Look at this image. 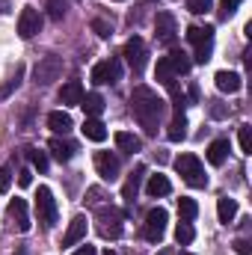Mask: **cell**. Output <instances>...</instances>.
<instances>
[{"mask_svg": "<svg viewBox=\"0 0 252 255\" xmlns=\"http://www.w3.org/2000/svg\"><path fill=\"white\" fill-rule=\"evenodd\" d=\"M39 30H42V15H39V9L24 6L21 15H18V36H21V39H33Z\"/></svg>", "mask_w": 252, "mask_h": 255, "instance_id": "cell-11", "label": "cell"}, {"mask_svg": "<svg viewBox=\"0 0 252 255\" xmlns=\"http://www.w3.org/2000/svg\"><path fill=\"white\" fill-rule=\"evenodd\" d=\"M166 60H169V65H172V71H175V74H187L190 68H193V60H190V54L178 51V48H175V51H172Z\"/></svg>", "mask_w": 252, "mask_h": 255, "instance_id": "cell-27", "label": "cell"}, {"mask_svg": "<svg viewBox=\"0 0 252 255\" xmlns=\"http://www.w3.org/2000/svg\"><path fill=\"white\" fill-rule=\"evenodd\" d=\"M229 139H214L211 145H208V163L211 166H223L226 163V157H229Z\"/></svg>", "mask_w": 252, "mask_h": 255, "instance_id": "cell-19", "label": "cell"}, {"mask_svg": "<svg viewBox=\"0 0 252 255\" xmlns=\"http://www.w3.org/2000/svg\"><path fill=\"white\" fill-rule=\"evenodd\" d=\"M113 139H116L119 151H127V154H136V151L142 148V139H139V136H133L130 130H119V133H116Z\"/></svg>", "mask_w": 252, "mask_h": 255, "instance_id": "cell-26", "label": "cell"}, {"mask_svg": "<svg viewBox=\"0 0 252 255\" xmlns=\"http://www.w3.org/2000/svg\"><path fill=\"white\" fill-rule=\"evenodd\" d=\"M95 172L101 175V181L113 184L119 178V157L113 151H95Z\"/></svg>", "mask_w": 252, "mask_h": 255, "instance_id": "cell-10", "label": "cell"}, {"mask_svg": "<svg viewBox=\"0 0 252 255\" xmlns=\"http://www.w3.org/2000/svg\"><path fill=\"white\" fill-rule=\"evenodd\" d=\"M12 187V172H9V166H3L0 169V193H6Z\"/></svg>", "mask_w": 252, "mask_h": 255, "instance_id": "cell-38", "label": "cell"}, {"mask_svg": "<svg viewBox=\"0 0 252 255\" xmlns=\"http://www.w3.org/2000/svg\"><path fill=\"white\" fill-rule=\"evenodd\" d=\"M122 57H125V63L130 65L133 71H142V65H145V42H142L139 36L127 39V42H125V51H122Z\"/></svg>", "mask_w": 252, "mask_h": 255, "instance_id": "cell-12", "label": "cell"}, {"mask_svg": "<svg viewBox=\"0 0 252 255\" xmlns=\"http://www.w3.org/2000/svg\"><path fill=\"white\" fill-rule=\"evenodd\" d=\"M187 42L193 45V63L205 65L214 54V27H190Z\"/></svg>", "mask_w": 252, "mask_h": 255, "instance_id": "cell-2", "label": "cell"}, {"mask_svg": "<svg viewBox=\"0 0 252 255\" xmlns=\"http://www.w3.org/2000/svg\"><path fill=\"white\" fill-rule=\"evenodd\" d=\"M104 255H116V253H110V250H107V253H104Z\"/></svg>", "mask_w": 252, "mask_h": 255, "instance_id": "cell-44", "label": "cell"}, {"mask_svg": "<svg viewBox=\"0 0 252 255\" xmlns=\"http://www.w3.org/2000/svg\"><path fill=\"white\" fill-rule=\"evenodd\" d=\"M122 223H125V214L119 208H113V205L110 208H98V214H95V229L107 241L122 238Z\"/></svg>", "mask_w": 252, "mask_h": 255, "instance_id": "cell-3", "label": "cell"}, {"mask_svg": "<svg viewBox=\"0 0 252 255\" xmlns=\"http://www.w3.org/2000/svg\"><path fill=\"white\" fill-rule=\"evenodd\" d=\"M83 238H86V217L77 214V217L68 223V232L63 235V247H74V244H80Z\"/></svg>", "mask_w": 252, "mask_h": 255, "instance_id": "cell-15", "label": "cell"}, {"mask_svg": "<svg viewBox=\"0 0 252 255\" xmlns=\"http://www.w3.org/2000/svg\"><path fill=\"white\" fill-rule=\"evenodd\" d=\"M9 217L18 223V232H30V217H27V202L24 199H12L9 202Z\"/></svg>", "mask_w": 252, "mask_h": 255, "instance_id": "cell-18", "label": "cell"}, {"mask_svg": "<svg viewBox=\"0 0 252 255\" xmlns=\"http://www.w3.org/2000/svg\"><path fill=\"white\" fill-rule=\"evenodd\" d=\"M80 101H83V86H80V80L63 83V89H60V104H63V107H80Z\"/></svg>", "mask_w": 252, "mask_h": 255, "instance_id": "cell-14", "label": "cell"}, {"mask_svg": "<svg viewBox=\"0 0 252 255\" xmlns=\"http://www.w3.org/2000/svg\"><path fill=\"white\" fill-rule=\"evenodd\" d=\"M18 184H21V187H30V184H33V172H30V169H21V172H18Z\"/></svg>", "mask_w": 252, "mask_h": 255, "instance_id": "cell-40", "label": "cell"}, {"mask_svg": "<svg viewBox=\"0 0 252 255\" xmlns=\"http://www.w3.org/2000/svg\"><path fill=\"white\" fill-rule=\"evenodd\" d=\"M80 130H83V136L92 139V142H104V139H107V128H104L101 119H86Z\"/></svg>", "mask_w": 252, "mask_h": 255, "instance_id": "cell-25", "label": "cell"}, {"mask_svg": "<svg viewBox=\"0 0 252 255\" xmlns=\"http://www.w3.org/2000/svg\"><path fill=\"white\" fill-rule=\"evenodd\" d=\"M166 220H169V214L163 208H151L145 214V223H142V238L151 241V244H160L163 235H166Z\"/></svg>", "mask_w": 252, "mask_h": 255, "instance_id": "cell-6", "label": "cell"}, {"mask_svg": "<svg viewBox=\"0 0 252 255\" xmlns=\"http://www.w3.org/2000/svg\"><path fill=\"white\" fill-rule=\"evenodd\" d=\"M214 80H217V89H220V92H229V95L241 92V86H244V80H241L238 71H217Z\"/></svg>", "mask_w": 252, "mask_h": 255, "instance_id": "cell-16", "label": "cell"}, {"mask_svg": "<svg viewBox=\"0 0 252 255\" xmlns=\"http://www.w3.org/2000/svg\"><path fill=\"white\" fill-rule=\"evenodd\" d=\"M166 136H169L172 142H181V139L187 136V119H184V113H175V119H172V125L166 130Z\"/></svg>", "mask_w": 252, "mask_h": 255, "instance_id": "cell-28", "label": "cell"}, {"mask_svg": "<svg viewBox=\"0 0 252 255\" xmlns=\"http://www.w3.org/2000/svg\"><path fill=\"white\" fill-rule=\"evenodd\" d=\"M196 214H199V205H196V199H178V217H181V223H193L196 220Z\"/></svg>", "mask_w": 252, "mask_h": 255, "instance_id": "cell-30", "label": "cell"}, {"mask_svg": "<svg viewBox=\"0 0 252 255\" xmlns=\"http://www.w3.org/2000/svg\"><path fill=\"white\" fill-rule=\"evenodd\" d=\"M48 128L54 130V133H68L71 128H74V122H71V116L65 113V110H54V113H48Z\"/></svg>", "mask_w": 252, "mask_h": 255, "instance_id": "cell-22", "label": "cell"}, {"mask_svg": "<svg viewBox=\"0 0 252 255\" xmlns=\"http://www.w3.org/2000/svg\"><path fill=\"white\" fill-rule=\"evenodd\" d=\"M21 77H24V65H15V74H12V77L0 86V101H6V98H9L18 86H21Z\"/></svg>", "mask_w": 252, "mask_h": 255, "instance_id": "cell-29", "label": "cell"}, {"mask_svg": "<svg viewBox=\"0 0 252 255\" xmlns=\"http://www.w3.org/2000/svg\"><path fill=\"white\" fill-rule=\"evenodd\" d=\"M142 178H145V166L139 163L136 169H130V175H127L125 187H122V199H125L127 205H133V199H136V193H139V184H142Z\"/></svg>", "mask_w": 252, "mask_h": 255, "instance_id": "cell-13", "label": "cell"}, {"mask_svg": "<svg viewBox=\"0 0 252 255\" xmlns=\"http://www.w3.org/2000/svg\"><path fill=\"white\" fill-rule=\"evenodd\" d=\"M178 255H193V253H178Z\"/></svg>", "mask_w": 252, "mask_h": 255, "instance_id": "cell-45", "label": "cell"}, {"mask_svg": "<svg viewBox=\"0 0 252 255\" xmlns=\"http://www.w3.org/2000/svg\"><path fill=\"white\" fill-rule=\"evenodd\" d=\"M80 107L86 110V119H98V116L104 113V98H101L98 92H89V95H83Z\"/></svg>", "mask_w": 252, "mask_h": 255, "instance_id": "cell-24", "label": "cell"}, {"mask_svg": "<svg viewBox=\"0 0 252 255\" xmlns=\"http://www.w3.org/2000/svg\"><path fill=\"white\" fill-rule=\"evenodd\" d=\"M130 110H133V119L142 125V130H145L148 136H154V133H157V122H160V116H163V110H166V101H163L154 89L136 86V89L130 92Z\"/></svg>", "mask_w": 252, "mask_h": 255, "instance_id": "cell-1", "label": "cell"}, {"mask_svg": "<svg viewBox=\"0 0 252 255\" xmlns=\"http://www.w3.org/2000/svg\"><path fill=\"white\" fill-rule=\"evenodd\" d=\"M217 217H220V223H235V217H238V199H232V196H223V199H217Z\"/></svg>", "mask_w": 252, "mask_h": 255, "instance_id": "cell-20", "label": "cell"}, {"mask_svg": "<svg viewBox=\"0 0 252 255\" xmlns=\"http://www.w3.org/2000/svg\"><path fill=\"white\" fill-rule=\"evenodd\" d=\"M238 6H241V0H220V18L229 21V18L238 12Z\"/></svg>", "mask_w": 252, "mask_h": 255, "instance_id": "cell-34", "label": "cell"}, {"mask_svg": "<svg viewBox=\"0 0 252 255\" xmlns=\"http://www.w3.org/2000/svg\"><path fill=\"white\" fill-rule=\"evenodd\" d=\"M92 30H95L101 39H110V36H113V27H110V24H104L101 18H95V21H92Z\"/></svg>", "mask_w": 252, "mask_h": 255, "instance_id": "cell-37", "label": "cell"}, {"mask_svg": "<svg viewBox=\"0 0 252 255\" xmlns=\"http://www.w3.org/2000/svg\"><path fill=\"white\" fill-rule=\"evenodd\" d=\"M3 12H9V0H0V15Z\"/></svg>", "mask_w": 252, "mask_h": 255, "instance_id": "cell-43", "label": "cell"}, {"mask_svg": "<svg viewBox=\"0 0 252 255\" xmlns=\"http://www.w3.org/2000/svg\"><path fill=\"white\" fill-rule=\"evenodd\" d=\"M36 214H39V223L45 229L57 226V199L48 187H39V193H36Z\"/></svg>", "mask_w": 252, "mask_h": 255, "instance_id": "cell-7", "label": "cell"}, {"mask_svg": "<svg viewBox=\"0 0 252 255\" xmlns=\"http://www.w3.org/2000/svg\"><path fill=\"white\" fill-rule=\"evenodd\" d=\"M74 255H98V250L86 244V247H80V250H74Z\"/></svg>", "mask_w": 252, "mask_h": 255, "instance_id": "cell-41", "label": "cell"}, {"mask_svg": "<svg viewBox=\"0 0 252 255\" xmlns=\"http://www.w3.org/2000/svg\"><path fill=\"white\" fill-rule=\"evenodd\" d=\"M238 142H241V151H244V154H252V128L250 125H241Z\"/></svg>", "mask_w": 252, "mask_h": 255, "instance_id": "cell-33", "label": "cell"}, {"mask_svg": "<svg viewBox=\"0 0 252 255\" xmlns=\"http://www.w3.org/2000/svg\"><path fill=\"white\" fill-rule=\"evenodd\" d=\"M48 148H51L54 160H60V163H68V160L74 157V151H77V145H74V142H68V139H60V136H54V139L48 142Z\"/></svg>", "mask_w": 252, "mask_h": 255, "instance_id": "cell-17", "label": "cell"}, {"mask_svg": "<svg viewBox=\"0 0 252 255\" xmlns=\"http://www.w3.org/2000/svg\"><path fill=\"white\" fill-rule=\"evenodd\" d=\"M232 247H235V253H238V255H252V244H250V241H244V238H238Z\"/></svg>", "mask_w": 252, "mask_h": 255, "instance_id": "cell-39", "label": "cell"}, {"mask_svg": "<svg viewBox=\"0 0 252 255\" xmlns=\"http://www.w3.org/2000/svg\"><path fill=\"white\" fill-rule=\"evenodd\" d=\"M145 193H148L151 199H160V196H169V193H172V184H169L166 175H148Z\"/></svg>", "mask_w": 252, "mask_h": 255, "instance_id": "cell-21", "label": "cell"}, {"mask_svg": "<svg viewBox=\"0 0 252 255\" xmlns=\"http://www.w3.org/2000/svg\"><path fill=\"white\" fill-rule=\"evenodd\" d=\"M193 238H196V229H193L190 223H178V229H175V241H178L181 247H187V244H193Z\"/></svg>", "mask_w": 252, "mask_h": 255, "instance_id": "cell-32", "label": "cell"}, {"mask_svg": "<svg viewBox=\"0 0 252 255\" xmlns=\"http://www.w3.org/2000/svg\"><path fill=\"white\" fill-rule=\"evenodd\" d=\"M187 9L193 15H205V12H211V0H187Z\"/></svg>", "mask_w": 252, "mask_h": 255, "instance_id": "cell-36", "label": "cell"}, {"mask_svg": "<svg viewBox=\"0 0 252 255\" xmlns=\"http://www.w3.org/2000/svg\"><path fill=\"white\" fill-rule=\"evenodd\" d=\"M27 160H30L33 169L48 172V151H42V148H27Z\"/></svg>", "mask_w": 252, "mask_h": 255, "instance_id": "cell-31", "label": "cell"}, {"mask_svg": "<svg viewBox=\"0 0 252 255\" xmlns=\"http://www.w3.org/2000/svg\"><path fill=\"white\" fill-rule=\"evenodd\" d=\"M89 77H92V83H95V86L119 83V80H122V63H119L116 57H110V60H104V63H95Z\"/></svg>", "mask_w": 252, "mask_h": 255, "instance_id": "cell-8", "label": "cell"}, {"mask_svg": "<svg viewBox=\"0 0 252 255\" xmlns=\"http://www.w3.org/2000/svg\"><path fill=\"white\" fill-rule=\"evenodd\" d=\"M60 74H63V57H42L36 68H33V83L36 86H51L54 80H60Z\"/></svg>", "mask_w": 252, "mask_h": 255, "instance_id": "cell-5", "label": "cell"}, {"mask_svg": "<svg viewBox=\"0 0 252 255\" xmlns=\"http://www.w3.org/2000/svg\"><path fill=\"white\" fill-rule=\"evenodd\" d=\"M175 172L187 181L190 187H208V175H205L202 160H199L196 154H181V157L175 160Z\"/></svg>", "mask_w": 252, "mask_h": 255, "instance_id": "cell-4", "label": "cell"}, {"mask_svg": "<svg viewBox=\"0 0 252 255\" xmlns=\"http://www.w3.org/2000/svg\"><path fill=\"white\" fill-rule=\"evenodd\" d=\"M154 36H157L160 45H175L178 24H175V15L172 12H157V18H154Z\"/></svg>", "mask_w": 252, "mask_h": 255, "instance_id": "cell-9", "label": "cell"}, {"mask_svg": "<svg viewBox=\"0 0 252 255\" xmlns=\"http://www.w3.org/2000/svg\"><path fill=\"white\" fill-rule=\"evenodd\" d=\"M48 15H51L54 21H63V15H65V0H48Z\"/></svg>", "mask_w": 252, "mask_h": 255, "instance_id": "cell-35", "label": "cell"}, {"mask_svg": "<svg viewBox=\"0 0 252 255\" xmlns=\"http://www.w3.org/2000/svg\"><path fill=\"white\" fill-rule=\"evenodd\" d=\"M211 116H214V119H223V116H226V110H223V107H217V104H214V107H211Z\"/></svg>", "mask_w": 252, "mask_h": 255, "instance_id": "cell-42", "label": "cell"}, {"mask_svg": "<svg viewBox=\"0 0 252 255\" xmlns=\"http://www.w3.org/2000/svg\"><path fill=\"white\" fill-rule=\"evenodd\" d=\"M154 77H157V83H163L166 89H175V71H172V65H169V60L166 57H160L157 60V68H154Z\"/></svg>", "mask_w": 252, "mask_h": 255, "instance_id": "cell-23", "label": "cell"}]
</instances>
